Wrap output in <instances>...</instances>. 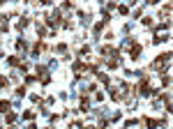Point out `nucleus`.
I'll list each match as a JSON object with an SVG mask.
<instances>
[{"label": "nucleus", "instance_id": "ddd939ff", "mask_svg": "<svg viewBox=\"0 0 173 129\" xmlns=\"http://www.w3.org/2000/svg\"><path fill=\"white\" fill-rule=\"evenodd\" d=\"M7 83H9L7 78H5V76H0V88H5V86H7Z\"/></svg>", "mask_w": 173, "mask_h": 129}, {"label": "nucleus", "instance_id": "6e6552de", "mask_svg": "<svg viewBox=\"0 0 173 129\" xmlns=\"http://www.w3.org/2000/svg\"><path fill=\"white\" fill-rule=\"evenodd\" d=\"M171 14V5H166V7H162V16H169Z\"/></svg>", "mask_w": 173, "mask_h": 129}, {"label": "nucleus", "instance_id": "20e7f679", "mask_svg": "<svg viewBox=\"0 0 173 129\" xmlns=\"http://www.w3.org/2000/svg\"><path fill=\"white\" fill-rule=\"evenodd\" d=\"M81 111H83V113L90 111V95H88V92L81 95Z\"/></svg>", "mask_w": 173, "mask_h": 129}, {"label": "nucleus", "instance_id": "423d86ee", "mask_svg": "<svg viewBox=\"0 0 173 129\" xmlns=\"http://www.w3.org/2000/svg\"><path fill=\"white\" fill-rule=\"evenodd\" d=\"M42 49H46V44H42V42H37V44H35V46H33V53H35V55H37V53L42 51Z\"/></svg>", "mask_w": 173, "mask_h": 129}, {"label": "nucleus", "instance_id": "7ed1b4c3", "mask_svg": "<svg viewBox=\"0 0 173 129\" xmlns=\"http://www.w3.org/2000/svg\"><path fill=\"white\" fill-rule=\"evenodd\" d=\"M169 60H171V53H162V55H159V58H157V60L152 62V67H155V69H159L162 65H164V62H169Z\"/></svg>", "mask_w": 173, "mask_h": 129}, {"label": "nucleus", "instance_id": "39448f33", "mask_svg": "<svg viewBox=\"0 0 173 129\" xmlns=\"http://www.w3.org/2000/svg\"><path fill=\"white\" fill-rule=\"evenodd\" d=\"M141 122H143L146 127H157V125H162V122H164V120H150V118H143V120H141Z\"/></svg>", "mask_w": 173, "mask_h": 129}, {"label": "nucleus", "instance_id": "9d476101", "mask_svg": "<svg viewBox=\"0 0 173 129\" xmlns=\"http://www.w3.org/2000/svg\"><path fill=\"white\" fill-rule=\"evenodd\" d=\"M162 83H164V86H169V83H171V76H166V72H164V76H162Z\"/></svg>", "mask_w": 173, "mask_h": 129}, {"label": "nucleus", "instance_id": "f257e3e1", "mask_svg": "<svg viewBox=\"0 0 173 129\" xmlns=\"http://www.w3.org/2000/svg\"><path fill=\"white\" fill-rule=\"evenodd\" d=\"M138 90H141V95H152V92H155V90H152V88H150V83H148V78L143 76L141 78V83H138Z\"/></svg>", "mask_w": 173, "mask_h": 129}, {"label": "nucleus", "instance_id": "f8f14e48", "mask_svg": "<svg viewBox=\"0 0 173 129\" xmlns=\"http://www.w3.org/2000/svg\"><path fill=\"white\" fill-rule=\"evenodd\" d=\"M99 81H102V83H106V86H109V76H106V74H99Z\"/></svg>", "mask_w": 173, "mask_h": 129}, {"label": "nucleus", "instance_id": "4468645a", "mask_svg": "<svg viewBox=\"0 0 173 129\" xmlns=\"http://www.w3.org/2000/svg\"><path fill=\"white\" fill-rule=\"evenodd\" d=\"M83 129H97V127H92V125H88V127H83Z\"/></svg>", "mask_w": 173, "mask_h": 129}, {"label": "nucleus", "instance_id": "0eeeda50", "mask_svg": "<svg viewBox=\"0 0 173 129\" xmlns=\"http://www.w3.org/2000/svg\"><path fill=\"white\" fill-rule=\"evenodd\" d=\"M111 99H113V102H120V99H122V95L118 92V90H111Z\"/></svg>", "mask_w": 173, "mask_h": 129}, {"label": "nucleus", "instance_id": "1a4fd4ad", "mask_svg": "<svg viewBox=\"0 0 173 129\" xmlns=\"http://www.w3.org/2000/svg\"><path fill=\"white\" fill-rule=\"evenodd\" d=\"M7 108H9V102H0V111L5 113V111H7Z\"/></svg>", "mask_w": 173, "mask_h": 129}, {"label": "nucleus", "instance_id": "f03ea898", "mask_svg": "<svg viewBox=\"0 0 173 129\" xmlns=\"http://www.w3.org/2000/svg\"><path fill=\"white\" fill-rule=\"evenodd\" d=\"M129 44H132V51H129V58H132V60H136L138 55H141V44H138L136 39H129Z\"/></svg>", "mask_w": 173, "mask_h": 129}, {"label": "nucleus", "instance_id": "9b49d317", "mask_svg": "<svg viewBox=\"0 0 173 129\" xmlns=\"http://www.w3.org/2000/svg\"><path fill=\"white\" fill-rule=\"evenodd\" d=\"M16 120V113H7V122H14Z\"/></svg>", "mask_w": 173, "mask_h": 129}]
</instances>
